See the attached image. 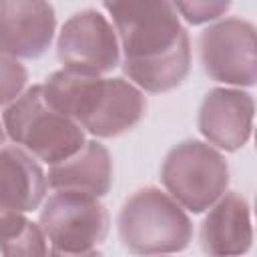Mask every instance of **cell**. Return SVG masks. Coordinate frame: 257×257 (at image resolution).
Returning a JSON list of instances; mask_svg holds the SVG:
<instances>
[{
	"label": "cell",
	"instance_id": "obj_11",
	"mask_svg": "<svg viewBox=\"0 0 257 257\" xmlns=\"http://www.w3.org/2000/svg\"><path fill=\"white\" fill-rule=\"evenodd\" d=\"M253 241L249 203L241 193H225L201 223L199 243L207 257H235L249 251Z\"/></svg>",
	"mask_w": 257,
	"mask_h": 257
},
{
	"label": "cell",
	"instance_id": "obj_4",
	"mask_svg": "<svg viewBox=\"0 0 257 257\" xmlns=\"http://www.w3.org/2000/svg\"><path fill=\"white\" fill-rule=\"evenodd\" d=\"M167 195L187 211L201 213L225 195L229 167L219 151L203 141L175 145L161 169Z\"/></svg>",
	"mask_w": 257,
	"mask_h": 257
},
{
	"label": "cell",
	"instance_id": "obj_7",
	"mask_svg": "<svg viewBox=\"0 0 257 257\" xmlns=\"http://www.w3.org/2000/svg\"><path fill=\"white\" fill-rule=\"evenodd\" d=\"M205 72L225 84L251 86L257 78L255 28L241 18H225L203 30L199 38Z\"/></svg>",
	"mask_w": 257,
	"mask_h": 257
},
{
	"label": "cell",
	"instance_id": "obj_5",
	"mask_svg": "<svg viewBox=\"0 0 257 257\" xmlns=\"http://www.w3.org/2000/svg\"><path fill=\"white\" fill-rule=\"evenodd\" d=\"M112 18L118 46L124 52L122 62L153 60L171 50L183 36L185 28L171 2H104Z\"/></svg>",
	"mask_w": 257,
	"mask_h": 257
},
{
	"label": "cell",
	"instance_id": "obj_14",
	"mask_svg": "<svg viewBox=\"0 0 257 257\" xmlns=\"http://www.w3.org/2000/svg\"><path fill=\"white\" fill-rule=\"evenodd\" d=\"M191 66L189 36H183L165 54L145 62H122V70L133 84L147 92H167L179 86Z\"/></svg>",
	"mask_w": 257,
	"mask_h": 257
},
{
	"label": "cell",
	"instance_id": "obj_10",
	"mask_svg": "<svg viewBox=\"0 0 257 257\" xmlns=\"http://www.w3.org/2000/svg\"><path fill=\"white\" fill-rule=\"evenodd\" d=\"M253 126V98L235 88H213L199 108L201 135L223 151L241 149Z\"/></svg>",
	"mask_w": 257,
	"mask_h": 257
},
{
	"label": "cell",
	"instance_id": "obj_15",
	"mask_svg": "<svg viewBox=\"0 0 257 257\" xmlns=\"http://www.w3.org/2000/svg\"><path fill=\"white\" fill-rule=\"evenodd\" d=\"M2 257H50L46 237L34 223H26L14 237L0 241Z\"/></svg>",
	"mask_w": 257,
	"mask_h": 257
},
{
	"label": "cell",
	"instance_id": "obj_2",
	"mask_svg": "<svg viewBox=\"0 0 257 257\" xmlns=\"http://www.w3.org/2000/svg\"><path fill=\"white\" fill-rule=\"evenodd\" d=\"M118 237L133 255H167L191 243L193 225L167 193L147 187L124 201L118 213Z\"/></svg>",
	"mask_w": 257,
	"mask_h": 257
},
{
	"label": "cell",
	"instance_id": "obj_17",
	"mask_svg": "<svg viewBox=\"0 0 257 257\" xmlns=\"http://www.w3.org/2000/svg\"><path fill=\"white\" fill-rule=\"evenodd\" d=\"M177 14L191 24H203L221 18L229 10V2H175Z\"/></svg>",
	"mask_w": 257,
	"mask_h": 257
},
{
	"label": "cell",
	"instance_id": "obj_1",
	"mask_svg": "<svg viewBox=\"0 0 257 257\" xmlns=\"http://www.w3.org/2000/svg\"><path fill=\"white\" fill-rule=\"evenodd\" d=\"M42 92L52 108L102 139L131 131L147 108L143 92L133 82L66 68L50 74L42 84Z\"/></svg>",
	"mask_w": 257,
	"mask_h": 257
},
{
	"label": "cell",
	"instance_id": "obj_3",
	"mask_svg": "<svg viewBox=\"0 0 257 257\" xmlns=\"http://www.w3.org/2000/svg\"><path fill=\"white\" fill-rule=\"evenodd\" d=\"M4 131L36 159L56 165L82 149V128L56 108L42 92V84L26 88L4 112Z\"/></svg>",
	"mask_w": 257,
	"mask_h": 257
},
{
	"label": "cell",
	"instance_id": "obj_13",
	"mask_svg": "<svg viewBox=\"0 0 257 257\" xmlns=\"http://www.w3.org/2000/svg\"><path fill=\"white\" fill-rule=\"evenodd\" d=\"M46 175L18 147L0 149V203L18 213L34 211L46 195Z\"/></svg>",
	"mask_w": 257,
	"mask_h": 257
},
{
	"label": "cell",
	"instance_id": "obj_6",
	"mask_svg": "<svg viewBox=\"0 0 257 257\" xmlns=\"http://www.w3.org/2000/svg\"><path fill=\"white\" fill-rule=\"evenodd\" d=\"M52 247L62 251L94 249L108 233V213L96 197L54 191L42 211L40 225Z\"/></svg>",
	"mask_w": 257,
	"mask_h": 257
},
{
	"label": "cell",
	"instance_id": "obj_20",
	"mask_svg": "<svg viewBox=\"0 0 257 257\" xmlns=\"http://www.w3.org/2000/svg\"><path fill=\"white\" fill-rule=\"evenodd\" d=\"M2 145H4V124L0 122V149H2Z\"/></svg>",
	"mask_w": 257,
	"mask_h": 257
},
{
	"label": "cell",
	"instance_id": "obj_16",
	"mask_svg": "<svg viewBox=\"0 0 257 257\" xmlns=\"http://www.w3.org/2000/svg\"><path fill=\"white\" fill-rule=\"evenodd\" d=\"M28 80L26 68L12 56L0 52V106L12 104L24 90Z\"/></svg>",
	"mask_w": 257,
	"mask_h": 257
},
{
	"label": "cell",
	"instance_id": "obj_12",
	"mask_svg": "<svg viewBox=\"0 0 257 257\" xmlns=\"http://www.w3.org/2000/svg\"><path fill=\"white\" fill-rule=\"evenodd\" d=\"M46 183L54 191L80 193L98 199L106 195L112 185L110 155L100 143L86 141L72 157L50 165Z\"/></svg>",
	"mask_w": 257,
	"mask_h": 257
},
{
	"label": "cell",
	"instance_id": "obj_8",
	"mask_svg": "<svg viewBox=\"0 0 257 257\" xmlns=\"http://www.w3.org/2000/svg\"><path fill=\"white\" fill-rule=\"evenodd\" d=\"M56 52L66 70L92 76L112 70L120 58L116 32L96 10H82L64 22Z\"/></svg>",
	"mask_w": 257,
	"mask_h": 257
},
{
	"label": "cell",
	"instance_id": "obj_9",
	"mask_svg": "<svg viewBox=\"0 0 257 257\" xmlns=\"http://www.w3.org/2000/svg\"><path fill=\"white\" fill-rule=\"evenodd\" d=\"M54 8L40 0L0 2V52L12 58H38L52 42Z\"/></svg>",
	"mask_w": 257,
	"mask_h": 257
},
{
	"label": "cell",
	"instance_id": "obj_18",
	"mask_svg": "<svg viewBox=\"0 0 257 257\" xmlns=\"http://www.w3.org/2000/svg\"><path fill=\"white\" fill-rule=\"evenodd\" d=\"M26 223H28V219L22 213L8 209L6 205L0 203V241L14 237Z\"/></svg>",
	"mask_w": 257,
	"mask_h": 257
},
{
	"label": "cell",
	"instance_id": "obj_19",
	"mask_svg": "<svg viewBox=\"0 0 257 257\" xmlns=\"http://www.w3.org/2000/svg\"><path fill=\"white\" fill-rule=\"evenodd\" d=\"M50 257H102V255L98 251H94V249H86V251H62V249L52 247Z\"/></svg>",
	"mask_w": 257,
	"mask_h": 257
}]
</instances>
